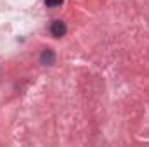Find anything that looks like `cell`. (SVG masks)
I'll return each mask as SVG.
<instances>
[{
	"mask_svg": "<svg viewBox=\"0 0 149 147\" xmlns=\"http://www.w3.org/2000/svg\"><path fill=\"white\" fill-rule=\"evenodd\" d=\"M66 31H68V28H66V24H64L63 21H54V23L50 24V33H52L56 38L64 37Z\"/></svg>",
	"mask_w": 149,
	"mask_h": 147,
	"instance_id": "6da1fadb",
	"label": "cell"
},
{
	"mask_svg": "<svg viewBox=\"0 0 149 147\" xmlns=\"http://www.w3.org/2000/svg\"><path fill=\"white\" fill-rule=\"evenodd\" d=\"M40 61H42V64H45V66H52V64L56 62V54H54V50L45 49V50L42 52V55H40Z\"/></svg>",
	"mask_w": 149,
	"mask_h": 147,
	"instance_id": "7a4b0ae2",
	"label": "cell"
},
{
	"mask_svg": "<svg viewBox=\"0 0 149 147\" xmlns=\"http://www.w3.org/2000/svg\"><path fill=\"white\" fill-rule=\"evenodd\" d=\"M64 0H45V5L47 7H57V5H61Z\"/></svg>",
	"mask_w": 149,
	"mask_h": 147,
	"instance_id": "3957f363",
	"label": "cell"
}]
</instances>
